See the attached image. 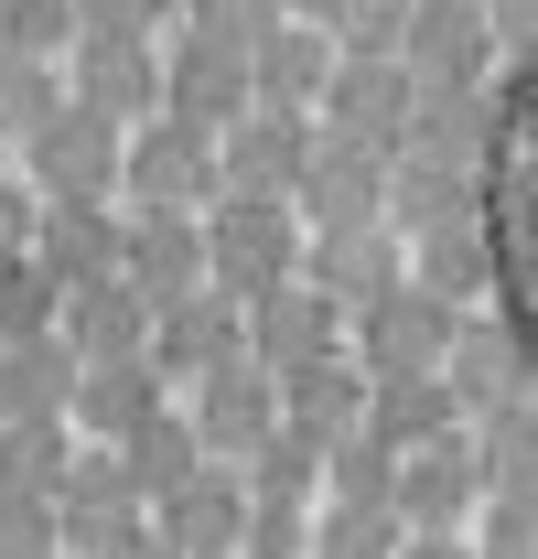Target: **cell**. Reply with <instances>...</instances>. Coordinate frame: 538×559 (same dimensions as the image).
<instances>
[{
    "instance_id": "6da1fadb",
    "label": "cell",
    "mask_w": 538,
    "mask_h": 559,
    "mask_svg": "<svg viewBox=\"0 0 538 559\" xmlns=\"http://www.w3.org/2000/svg\"><path fill=\"white\" fill-rule=\"evenodd\" d=\"M226 538H237V495L226 485H184L173 495V549L184 559H215Z\"/></svg>"
},
{
    "instance_id": "7a4b0ae2",
    "label": "cell",
    "mask_w": 538,
    "mask_h": 559,
    "mask_svg": "<svg viewBox=\"0 0 538 559\" xmlns=\"http://www.w3.org/2000/svg\"><path fill=\"white\" fill-rule=\"evenodd\" d=\"M119 559H184V549H140V538H130V549H119Z\"/></svg>"
},
{
    "instance_id": "3957f363",
    "label": "cell",
    "mask_w": 538,
    "mask_h": 559,
    "mask_svg": "<svg viewBox=\"0 0 538 559\" xmlns=\"http://www.w3.org/2000/svg\"><path fill=\"white\" fill-rule=\"evenodd\" d=\"M409 559H464V549H442V538H431V549H409Z\"/></svg>"
}]
</instances>
